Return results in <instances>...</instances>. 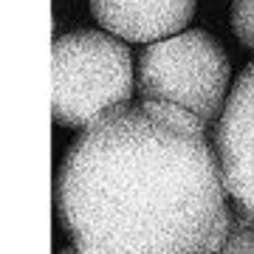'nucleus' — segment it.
Returning a JSON list of instances; mask_svg holds the SVG:
<instances>
[{
	"label": "nucleus",
	"mask_w": 254,
	"mask_h": 254,
	"mask_svg": "<svg viewBox=\"0 0 254 254\" xmlns=\"http://www.w3.org/2000/svg\"><path fill=\"white\" fill-rule=\"evenodd\" d=\"M57 215L79 254H218L232 223L203 125L158 102L82 130L57 173Z\"/></svg>",
	"instance_id": "f257e3e1"
},
{
	"label": "nucleus",
	"mask_w": 254,
	"mask_h": 254,
	"mask_svg": "<svg viewBox=\"0 0 254 254\" xmlns=\"http://www.w3.org/2000/svg\"><path fill=\"white\" fill-rule=\"evenodd\" d=\"M54 122L91 127L102 116L127 108L133 96V57L116 37L79 28L54 40Z\"/></svg>",
	"instance_id": "f03ea898"
},
{
	"label": "nucleus",
	"mask_w": 254,
	"mask_h": 254,
	"mask_svg": "<svg viewBox=\"0 0 254 254\" xmlns=\"http://www.w3.org/2000/svg\"><path fill=\"white\" fill-rule=\"evenodd\" d=\"M226 51L203 28L150 43L138 54L136 91L144 102L187 110L206 127L220 116L229 88Z\"/></svg>",
	"instance_id": "7ed1b4c3"
},
{
	"label": "nucleus",
	"mask_w": 254,
	"mask_h": 254,
	"mask_svg": "<svg viewBox=\"0 0 254 254\" xmlns=\"http://www.w3.org/2000/svg\"><path fill=\"white\" fill-rule=\"evenodd\" d=\"M212 150L223 190L235 200L237 215L254 223V60L229 91L218 116Z\"/></svg>",
	"instance_id": "20e7f679"
},
{
	"label": "nucleus",
	"mask_w": 254,
	"mask_h": 254,
	"mask_svg": "<svg viewBox=\"0 0 254 254\" xmlns=\"http://www.w3.org/2000/svg\"><path fill=\"white\" fill-rule=\"evenodd\" d=\"M91 11L110 37L150 46L190 26L195 0H91Z\"/></svg>",
	"instance_id": "39448f33"
},
{
	"label": "nucleus",
	"mask_w": 254,
	"mask_h": 254,
	"mask_svg": "<svg viewBox=\"0 0 254 254\" xmlns=\"http://www.w3.org/2000/svg\"><path fill=\"white\" fill-rule=\"evenodd\" d=\"M218 254H254V223L240 215H232L226 243L218 249Z\"/></svg>",
	"instance_id": "423d86ee"
},
{
	"label": "nucleus",
	"mask_w": 254,
	"mask_h": 254,
	"mask_svg": "<svg viewBox=\"0 0 254 254\" xmlns=\"http://www.w3.org/2000/svg\"><path fill=\"white\" fill-rule=\"evenodd\" d=\"M232 31L240 46L254 51V0H232Z\"/></svg>",
	"instance_id": "0eeeda50"
},
{
	"label": "nucleus",
	"mask_w": 254,
	"mask_h": 254,
	"mask_svg": "<svg viewBox=\"0 0 254 254\" xmlns=\"http://www.w3.org/2000/svg\"><path fill=\"white\" fill-rule=\"evenodd\" d=\"M57 254H79V252H76V249H60Z\"/></svg>",
	"instance_id": "6e6552de"
}]
</instances>
